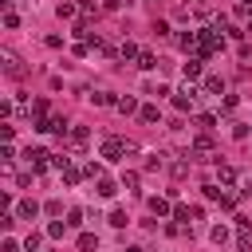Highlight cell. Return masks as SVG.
<instances>
[{
    "label": "cell",
    "mask_w": 252,
    "mask_h": 252,
    "mask_svg": "<svg viewBox=\"0 0 252 252\" xmlns=\"http://www.w3.org/2000/svg\"><path fill=\"white\" fill-rule=\"evenodd\" d=\"M122 154H126V142H122V138H106V142H102V158H106V161H118Z\"/></svg>",
    "instance_id": "1"
},
{
    "label": "cell",
    "mask_w": 252,
    "mask_h": 252,
    "mask_svg": "<svg viewBox=\"0 0 252 252\" xmlns=\"http://www.w3.org/2000/svg\"><path fill=\"white\" fill-rule=\"evenodd\" d=\"M24 158H28V165H32V169H43L51 154H47V150H39V146H28V150H24Z\"/></svg>",
    "instance_id": "2"
},
{
    "label": "cell",
    "mask_w": 252,
    "mask_h": 252,
    "mask_svg": "<svg viewBox=\"0 0 252 252\" xmlns=\"http://www.w3.org/2000/svg\"><path fill=\"white\" fill-rule=\"evenodd\" d=\"M193 98H197V91H193V87H181V91L173 94V106H177V110H189Z\"/></svg>",
    "instance_id": "3"
},
{
    "label": "cell",
    "mask_w": 252,
    "mask_h": 252,
    "mask_svg": "<svg viewBox=\"0 0 252 252\" xmlns=\"http://www.w3.org/2000/svg\"><path fill=\"white\" fill-rule=\"evenodd\" d=\"M16 217H24V220H35V217H39V205H35L32 197H24V201L16 205Z\"/></svg>",
    "instance_id": "4"
},
{
    "label": "cell",
    "mask_w": 252,
    "mask_h": 252,
    "mask_svg": "<svg viewBox=\"0 0 252 252\" xmlns=\"http://www.w3.org/2000/svg\"><path fill=\"white\" fill-rule=\"evenodd\" d=\"M0 59H4V71H8L12 79H20V75H24V67H20V59H16L12 51H0Z\"/></svg>",
    "instance_id": "5"
},
{
    "label": "cell",
    "mask_w": 252,
    "mask_h": 252,
    "mask_svg": "<svg viewBox=\"0 0 252 252\" xmlns=\"http://www.w3.org/2000/svg\"><path fill=\"white\" fill-rule=\"evenodd\" d=\"M201 63H205V59H201V55H193L189 63H181V75H185L189 83H193V79H201Z\"/></svg>",
    "instance_id": "6"
},
{
    "label": "cell",
    "mask_w": 252,
    "mask_h": 252,
    "mask_svg": "<svg viewBox=\"0 0 252 252\" xmlns=\"http://www.w3.org/2000/svg\"><path fill=\"white\" fill-rule=\"evenodd\" d=\"M146 205H150V213H154V217H165V213H173V209H169V201H165V197H150V201H146Z\"/></svg>",
    "instance_id": "7"
},
{
    "label": "cell",
    "mask_w": 252,
    "mask_h": 252,
    "mask_svg": "<svg viewBox=\"0 0 252 252\" xmlns=\"http://www.w3.org/2000/svg\"><path fill=\"white\" fill-rule=\"evenodd\" d=\"M79 248H83V252H94V248H98V236H94V232H79Z\"/></svg>",
    "instance_id": "8"
},
{
    "label": "cell",
    "mask_w": 252,
    "mask_h": 252,
    "mask_svg": "<svg viewBox=\"0 0 252 252\" xmlns=\"http://www.w3.org/2000/svg\"><path fill=\"white\" fill-rule=\"evenodd\" d=\"M138 67H142V71H154V67H158V55H154V51H142V55H138Z\"/></svg>",
    "instance_id": "9"
},
{
    "label": "cell",
    "mask_w": 252,
    "mask_h": 252,
    "mask_svg": "<svg viewBox=\"0 0 252 252\" xmlns=\"http://www.w3.org/2000/svg\"><path fill=\"white\" fill-rule=\"evenodd\" d=\"M114 193H118V185L110 177H98V197H114Z\"/></svg>",
    "instance_id": "10"
},
{
    "label": "cell",
    "mask_w": 252,
    "mask_h": 252,
    "mask_svg": "<svg viewBox=\"0 0 252 252\" xmlns=\"http://www.w3.org/2000/svg\"><path fill=\"white\" fill-rule=\"evenodd\" d=\"M67 228H71L67 220H51V224H47V236H51V240H59V236H63Z\"/></svg>",
    "instance_id": "11"
},
{
    "label": "cell",
    "mask_w": 252,
    "mask_h": 252,
    "mask_svg": "<svg viewBox=\"0 0 252 252\" xmlns=\"http://www.w3.org/2000/svg\"><path fill=\"white\" fill-rule=\"evenodd\" d=\"M209 240H213V244H224V240H228V228H224V224H213V228H209Z\"/></svg>",
    "instance_id": "12"
},
{
    "label": "cell",
    "mask_w": 252,
    "mask_h": 252,
    "mask_svg": "<svg viewBox=\"0 0 252 252\" xmlns=\"http://www.w3.org/2000/svg\"><path fill=\"white\" fill-rule=\"evenodd\" d=\"M236 252H252V232H248V228H240V236H236Z\"/></svg>",
    "instance_id": "13"
},
{
    "label": "cell",
    "mask_w": 252,
    "mask_h": 252,
    "mask_svg": "<svg viewBox=\"0 0 252 252\" xmlns=\"http://www.w3.org/2000/svg\"><path fill=\"white\" fill-rule=\"evenodd\" d=\"M55 12H59V20H71V16H75V4H71V0H59Z\"/></svg>",
    "instance_id": "14"
},
{
    "label": "cell",
    "mask_w": 252,
    "mask_h": 252,
    "mask_svg": "<svg viewBox=\"0 0 252 252\" xmlns=\"http://www.w3.org/2000/svg\"><path fill=\"white\" fill-rule=\"evenodd\" d=\"M205 91H209V94H220V91H224V83H220L217 75H205Z\"/></svg>",
    "instance_id": "15"
},
{
    "label": "cell",
    "mask_w": 252,
    "mask_h": 252,
    "mask_svg": "<svg viewBox=\"0 0 252 252\" xmlns=\"http://www.w3.org/2000/svg\"><path fill=\"white\" fill-rule=\"evenodd\" d=\"M138 118H142V122H150V126H154V122H158V118H161V114H158V106H142V110H138Z\"/></svg>",
    "instance_id": "16"
},
{
    "label": "cell",
    "mask_w": 252,
    "mask_h": 252,
    "mask_svg": "<svg viewBox=\"0 0 252 252\" xmlns=\"http://www.w3.org/2000/svg\"><path fill=\"white\" fill-rule=\"evenodd\" d=\"M217 177H220V185H232V181H236V169H232V165H220Z\"/></svg>",
    "instance_id": "17"
},
{
    "label": "cell",
    "mask_w": 252,
    "mask_h": 252,
    "mask_svg": "<svg viewBox=\"0 0 252 252\" xmlns=\"http://www.w3.org/2000/svg\"><path fill=\"white\" fill-rule=\"evenodd\" d=\"M39 244H43V236H39V232H28V236H24V252H35Z\"/></svg>",
    "instance_id": "18"
},
{
    "label": "cell",
    "mask_w": 252,
    "mask_h": 252,
    "mask_svg": "<svg viewBox=\"0 0 252 252\" xmlns=\"http://www.w3.org/2000/svg\"><path fill=\"white\" fill-rule=\"evenodd\" d=\"M114 106H118V110H122V114H134V110H138V102H134V98H130V94H126V98H118V102H114Z\"/></svg>",
    "instance_id": "19"
},
{
    "label": "cell",
    "mask_w": 252,
    "mask_h": 252,
    "mask_svg": "<svg viewBox=\"0 0 252 252\" xmlns=\"http://www.w3.org/2000/svg\"><path fill=\"white\" fill-rule=\"evenodd\" d=\"M91 102H94V106H110V102H118V98H110L106 91H98V94H91Z\"/></svg>",
    "instance_id": "20"
},
{
    "label": "cell",
    "mask_w": 252,
    "mask_h": 252,
    "mask_svg": "<svg viewBox=\"0 0 252 252\" xmlns=\"http://www.w3.org/2000/svg\"><path fill=\"white\" fill-rule=\"evenodd\" d=\"M197 126H201V130H213V126H217V114H197Z\"/></svg>",
    "instance_id": "21"
},
{
    "label": "cell",
    "mask_w": 252,
    "mask_h": 252,
    "mask_svg": "<svg viewBox=\"0 0 252 252\" xmlns=\"http://www.w3.org/2000/svg\"><path fill=\"white\" fill-rule=\"evenodd\" d=\"M189 217H193L189 205H173V220H189Z\"/></svg>",
    "instance_id": "22"
},
{
    "label": "cell",
    "mask_w": 252,
    "mask_h": 252,
    "mask_svg": "<svg viewBox=\"0 0 252 252\" xmlns=\"http://www.w3.org/2000/svg\"><path fill=\"white\" fill-rule=\"evenodd\" d=\"M126 220H130V217H126L122 209H114V213H110V224H114V228H126Z\"/></svg>",
    "instance_id": "23"
},
{
    "label": "cell",
    "mask_w": 252,
    "mask_h": 252,
    "mask_svg": "<svg viewBox=\"0 0 252 252\" xmlns=\"http://www.w3.org/2000/svg\"><path fill=\"white\" fill-rule=\"evenodd\" d=\"M142 51H138V43H122V59H138Z\"/></svg>",
    "instance_id": "24"
},
{
    "label": "cell",
    "mask_w": 252,
    "mask_h": 252,
    "mask_svg": "<svg viewBox=\"0 0 252 252\" xmlns=\"http://www.w3.org/2000/svg\"><path fill=\"white\" fill-rule=\"evenodd\" d=\"M79 177H83V173H79V169H71V165H67V169H63V181H67V185H79Z\"/></svg>",
    "instance_id": "25"
},
{
    "label": "cell",
    "mask_w": 252,
    "mask_h": 252,
    "mask_svg": "<svg viewBox=\"0 0 252 252\" xmlns=\"http://www.w3.org/2000/svg\"><path fill=\"white\" fill-rule=\"evenodd\" d=\"M67 224L79 228V224H83V209H71V213H67Z\"/></svg>",
    "instance_id": "26"
},
{
    "label": "cell",
    "mask_w": 252,
    "mask_h": 252,
    "mask_svg": "<svg viewBox=\"0 0 252 252\" xmlns=\"http://www.w3.org/2000/svg\"><path fill=\"white\" fill-rule=\"evenodd\" d=\"M71 142H87V126H71Z\"/></svg>",
    "instance_id": "27"
},
{
    "label": "cell",
    "mask_w": 252,
    "mask_h": 252,
    "mask_svg": "<svg viewBox=\"0 0 252 252\" xmlns=\"http://www.w3.org/2000/svg\"><path fill=\"white\" fill-rule=\"evenodd\" d=\"M193 150H197V154H209V150H213V142H209V138H197V142H193Z\"/></svg>",
    "instance_id": "28"
},
{
    "label": "cell",
    "mask_w": 252,
    "mask_h": 252,
    "mask_svg": "<svg viewBox=\"0 0 252 252\" xmlns=\"http://www.w3.org/2000/svg\"><path fill=\"white\" fill-rule=\"evenodd\" d=\"M51 165H55V169H67V165H71V158H63V154H51Z\"/></svg>",
    "instance_id": "29"
},
{
    "label": "cell",
    "mask_w": 252,
    "mask_h": 252,
    "mask_svg": "<svg viewBox=\"0 0 252 252\" xmlns=\"http://www.w3.org/2000/svg\"><path fill=\"white\" fill-rule=\"evenodd\" d=\"M205 197H209V201H224V193H220L217 185H205Z\"/></svg>",
    "instance_id": "30"
},
{
    "label": "cell",
    "mask_w": 252,
    "mask_h": 252,
    "mask_svg": "<svg viewBox=\"0 0 252 252\" xmlns=\"http://www.w3.org/2000/svg\"><path fill=\"white\" fill-rule=\"evenodd\" d=\"M154 32H158V39H165V35H169V24H165V20H158V24H154Z\"/></svg>",
    "instance_id": "31"
},
{
    "label": "cell",
    "mask_w": 252,
    "mask_h": 252,
    "mask_svg": "<svg viewBox=\"0 0 252 252\" xmlns=\"http://www.w3.org/2000/svg\"><path fill=\"white\" fill-rule=\"evenodd\" d=\"M0 158H4V161H12V158H16V146H12V142H4V150H0Z\"/></svg>",
    "instance_id": "32"
},
{
    "label": "cell",
    "mask_w": 252,
    "mask_h": 252,
    "mask_svg": "<svg viewBox=\"0 0 252 252\" xmlns=\"http://www.w3.org/2000/svg\"><path fill=\"white\" fill-rule=\"evenodd\" d=\"M240 197H252V177H244V181H240Z\"/></svg>",
    "instance_id": "33"
},
{
    "label": "cell",
    "mask_w": 252,
    "mask_h": 252,
    "mask_svg": "<svg viewBox=\"0 0 252 252\" xmlns=\"http://www.w3.org/2000/svg\"><path fill=\"white\" fill-rule=\"evenodd\" d=\"M4 252H20V244H16L12 236H8V240H4Z\"/></svg>",
    "instance_id": "34"
},
{
    "label": "cell",
    "mask_w": 252,
    "mask_h": 252,
    "mask_svg": "<svg viewBox=\"0 0 252 252\" xmlns=\"http://www.w3.org/2000/svg\"><path fill=\"white\" fill-rule=\"evenodd\" d=\"M79 8H83V12H91V8H94V0H79Z\"/></svg>",
    "instance_id": "35"
},
{
    "label": "cell",
    "mask_w": 252,
    "mask_h": 252,
    "mask_svg": "<svg viewBox=\"0 0 252 252\" xmlns=\"http://www.w3.org/2000/svg\"><path fill=\"white\" fill-rule=\"evenodd\" d=\"M126 252H142V248H138V244H134V248H126Z\"/></svg>",
    "instance_id": "36"
}]
</instances>
